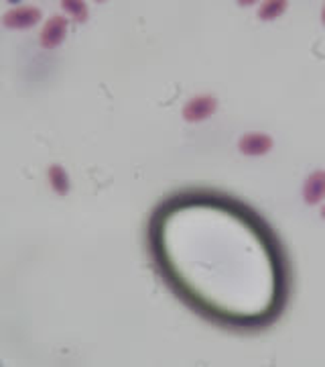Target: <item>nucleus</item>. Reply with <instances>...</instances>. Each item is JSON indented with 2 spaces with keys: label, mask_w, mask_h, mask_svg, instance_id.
I'll return each instance as SVG.
<instances>
[{
  "label": "nucleus",
  "mask_w": 325,
  "mask_h": 367,
  "mask_svg": "<svg viewBox=\"0 0 325 367\" xmlns=\"http://www.w3.org/2000/svg\"><path fill=\"white\" fill-rule=\"evenodd\" d=\"M61 6H63V10H65L67 14H71L77 23L88 21V6H86V2H80V0H63Z\"/></svg>",
  "instance_id": "6e6552de"
},
{
  "label": "nucleus",
  "mask_w": 325,
  "mask_h": 367,
  "mask_svg": "<svg viewBox=\"0 0 325 367\" xmlns=\"http://www.w3.org/2000/svg\"><path fill=\"white\" fill-rule=\"evenodd\" d=\"M238 149L244 155H265L272 149V139L265 133H248L238 141Z\"/></svg>",
  "instance_id": "20e7f679"
},
{
  "label": "nucleus",
  "mask_w": 325,
  "mask_h": 367,
  "mask_svg": "<svg viewBox=\"0 0 325 367\" xmlns=\"http://www.w3.org/2000/svg\"><path fill=\"white\" fill-rule=\"evenodd\" d=\"M325 196V172L311 174L303 184V200L311 206L320 204Z\"/></svg>",
  "instance_id": "39448f33"
},
{
  "label": "nucleus",
  "mask_w": 325,
  "mask_h": 367,
  "mask_svg": "<svg viewBox=\"0 0 325 367\" xmlns=\"http://www.w3.org/2000/svg\"><path fill=\"white\" fill-rule=\"evenodd\" d=\"M49 184L59 196H65L69 192V178L61 166H51L49 168Z\"/></svg>",
  "instance_id": "423d86ee"
},
{
  "label": "nucleus",
  "mask_w": 325,
  "mask_h": 367,
  "mask_svg": "<svg viewBox=\"0 0 325 367\" xmlns=\"http://www.w3.org/2000/svg\"><path fill=\"white\" fill-rule=\"evenodd\" d=\"M41 21V10L37 6H19L2 14V23L8 29H29Z\"/></svg>",
  "instance_id": "f257e3e1"
},
{
  "label": "nucleus",
  "mask_w": 325,
  "mask_h": 367,
  "mask_svg": "<svg viewBox=\"0 0 325 367\" xmlns=\"http://www.w3.org/2000/svg\"><path fill=\"white\" fill-rule=\"evenodd\" d=\"M322 216H324V221H325V206L322 208Z\"/></svg>",
  "instance_id": "1a4fd4ad"
},
{
  "label": "nucleus",
  "mask_w": 325,
  "mask_h": 367,
  "mask_svg": "<svg viewBox=\"0 0 325 367\" xmlns=\"http://www.w3.org/2000/svg\"><path fill=\"white\" fill-rule=\"evenodd\" d=\"M216 96H210V94L195 96V98H191V100L183 107V119L187 122L206 121L208 117H212V115L216 113Z\"/></svg>",
  "instance_id": "f03ea898"
},
{
  "label": "nucleus",
  "mask_w": 325,
  "mask_h": 367,
  "mask_svg": "<svg viewBox=\"0 0 325 367\" xmlns=\"http://www.w3.org/2000/svg\"><path fill=\"white\" fill-rule=\"evenodd\" d=\"M65 33H67V21H65V16L53 14V16L45 23V27H43V31H41V37H39L41 47H45V49H55L57 45L63 43Z\"/></svg>",
  "instance_id": "7ed1b4c3"
},
{
  "label": "nucleus",
  "mask_w": 325,
  "mask_h": 367,
  "mask_svg": "<svg viewBox=\"0 0 325 367\" xmlns=\"http://www.w3.org/2000/svg\"><path fill=\"white\" fill-rule=\"evenodd\" d=\"M322 19H324V23H325V8H324V12H322Z\"/></svg>",
  "instance_id": "9d476101"
},
{
  "label": "nucleus",
  "mask_w": 325,
  "mask_h": 367,
  "mask_svg": "<svg viewBox=\"0 0 325 367\" xmlns=\"http://www.w3.org/2000/svg\"><path fill=\"white\" fill-rule=\"evenodd\" d=\"M287 10V2L285 0H271V2H265L258 10V16L263 21H272L276 16H280L282 12Z\"/></svg>",
  "instance_id": "0eeeda50"
}]
</instances>
